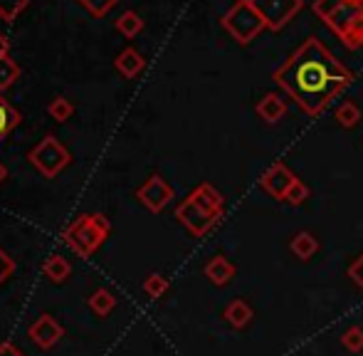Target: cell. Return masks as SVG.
I'll return each instance as SVG.
<instances>
[{
	"label": "cell",
	"mask_w": 363,
	"mask_h": 356,
	"mask_svg": "<svg viewBox=\"0 0 363 356\" xmlns=\"http://www.w3.org/2000/svg\"><path fill=\"white\" fill-rule=\"evenodd\" d=\"M306 198H309V186H306V183H301L299 178H296V183L289 188V193H287V198H284V201H287L289 206L299 208L301 203H306Z\"/></svg>",
	"instance_id": "26"
},
{
	"label": "cell",
	"mask_w": 363,
	"mask_h": 356,
	"mask_svg": "<svg viewBox=\"0 0 363 356\" xmlns=\"http://www.w3.org/2000/svg\"><path fill=\"white\" fill-rule=\"evenodd\" d=\"M114 307H116V297L109 292V289L99 287V289H94V292H91V297H89V309L96 314V317H106V314H109Z\"/></svg>",
	"instance_id": "18"
},
{
	"label": "cell",
	"mask_w": 363,
	"mask_h": 356,
	"mask_svg": "<svg viewBox=\"0 0 363 356\" xmlns=\"http://www.w3.org/2000/svg\"><path fill=\"white\" fill-rule=\"evenodd\" d=\"M8 50H10V43L3 33H0V57H8Z\"/></svg>",
	"instance_id": "31"
},
{
	"label": "cell",
	"mask_w": 363,
	"mask_h": 356,
	"mask_svg": "<svg viewBox=\"0 0 363 356\" xmlns=\"http://www.w3.org/2000/svg\"><path fill=\"white\" fill-rule=\"evenodd\" d=\"M220 25L238 45H250L262 30H267L262 15L255 10V5L250 0H235L228 13L223 15Z\"/></svg>",
	"instance_id": "4"
},
{
	"label": "cell",
	"mask_w": 363,
	"mask_h": 356,
	"mask_svg": "<svg viewBox=\"0 0 363 356\" xmlns=\"http://www.w3.org/2000/svg\"><path fill=\"white\" fill-rule=\"evenodd\" d=\"M114 67L119 69V74H124L126 79H134V77H139V74L144 72L146 60L141 57L139 50L126 48V50H121L119 57L114 60Z\"/></svg>",
	"instance_id": "13"
},
{
	"label": "cell",
	"mask_w": 363,
	"mask_h": 356,
	"mask_svg": "<svg viewBox=\"0 0 363 356\" xmlns=\"http://www.w3.org/2000/svg\"><path fill=\"white\" fill-rule=\"evenodd\" d=\"M223 317L233 329H245L252 322L255 312H252V307H250V302H245V299H233V302L223 309Z\"/></svg>",
	"instance_id": "14"
},
{
	"label": "cell",
	"mask_w": 363,
	"mask_h": 356,
	"mask_svg": "<svg viewBox=\"0 0 363 356\" xmlns=\"http://www.w3.org/2000/svg\"><path fill=\"white\" fill-rule=\"evenodd\" d=\"M294 183H296L294 171H291L284 161H274V164L259 176V188L267 191L272 198H277V201H284V198H287L289 188L294 186Z\"/></svg>",
	"instance_id": "9"
},
{
	"label": "cell",
	"mask_w": 363,
	"mask_h": 356,
	"mask_svg": "<svg viewBox=\"0 0 363 356\" xmlns=\"http://www.w3.org/2000/svg\"><path fill=\"white\" fill-rule=\"evenodd\" d=\"M289 250L294 252V257H299V260L306 262V260H311V257L316 255V250H319V240H316L314 233L301 230V233H296V235L291 238Z\"/></svg>",
	"instance_id": "15"
},
{
	"label": "cell",
	"mask_w": 363,
	"mask_h": 356,
	"mask_svg": "<svg viewBox=\"0 0 363 356\" xmlns=\"http://www.w3.org/2000/svg\"><path fill=\"white\" fill-rule=\"evenodd\" d=\"M20 77V65L10 57H0V91L13 87Z\"/></svg>",
	"instance_id": "21"
},
{
	"label": "cell",
	"mask_w": 363,
	"mask_h": 356,
	"mask_svg": "<svg viewBox=\"0 0 363 356\" xmlns=\"http://www.w3.org/2000/svg\"><path fill=\"white\" fill-rule=\"evenodd\" d=\"M255 111H257V116L264 124H277V121H282V116L287 114V101H284L282 94H277V91H269V94H264L262 99L255 104Z\"/></svg>",
	"instance_id": "11"
},
{
	"label": "cell",
	"mask_w": 363,
	"mask_h": 356,
	"mask_svg": "<svg viewBox=\"0 0 363 356\" xmlns=\"http://www.w3.org/2000/svg\"><path fill=\"white\" fill-rule=\"evenodd\" d=\"M144 292L151 299H161L163 294L168 292V279L163 277V274H158V272L148 274V277L144 279Z\"/></svg>",
	"instance_id": "24"
},
{
	"label": "cell",
	"mask_w": 363,
	"mask_h": 356,
	"mask_svg": "<svg viewBox=\"0 0 363 356\" xmlns=\"http://www.w3.org/2000/svg\"><path fill=\"white\" fill-rule=\"evenodd\" d=\"M311 8L346 48H363V0H314Z\"/></svg>",
	"instance_id": "2"
},
{
	"label": "cell",
	"mask_w": 363,
	"mask_h": 356,
	"mask_svg": "<svg viewBox=\"0 0 363 356\" xmlns=\"http://www.w3.org/2000/svg\"><path fill=\"white\" fill-rule=\"evenodd\" d=\"M0 356H25L23 352H20L15 344H10V342H3L0 344Z\"/></svg>",
	"instance_id": "30"
},
{
	"label": "cell",
	"mask_w": 363,
	"mask_h": 356,
	"mask_svg": "<svg viewBox=\"0 0 363 356\" xmlns=\"http://www.w3.org/2000/svg\"><path fill=\"white\" fill-rule=\"evenodd\" d=\"M334 116H336V124H339L341 129H354V126L363 119V111L356 101H344V104L336 109Z\"/></svg>",
	"instance_id": "19"
},
{
	"label": "cell",
	"mask_w": 363,
	"mask_h": 356,
	"mask_svg": "<svg viewBox=\"0 0 363 356\" xmlns=\"http://www.w3.org/2000/svg\"><path fill=\"white\" fill-rule=\"evenodd\" d=\"M111 233V223L101 213H84L74 218L69 228L65 230V245L74 252L77 257H91Z\"/></svg>",
	"instance_id": "3"
},
{
	"label": "cell",
	"mask_w": 363,
	"mask_h": 356,
	"mask_svg": "<svg viewBox=\"0 0 363 356\" xmlns=\"http://www.w3.org/2000/svg\"><path fill=\"white\" fill-rule=\"evenodd\" d=\"M48 111L55 121H67L69 116L74 114V104L69 99H65V96H55V99L50 101Z\"/></svg>",
	"instance_id": "23"
},
{
	"label": "cell",
	"mask_w": 363,
	"mask_h": 356,
	"mask_svg": "<svg viewBox=\"0 0 363 356\" xmlns=\"http://www.w3.org/2000/svg\"><path fill=\"white\" fill-rule=\"evenodd\" d=\"M79 3L84 5L94 18H104V15L109 13L116 3H121V0H79Z\"/></svg>",
	"instance_id": "27"
},
{
	"label": "cell",
	"mask_w": 363,
	"mask_h": 356,
	"mask_svg": "<svg viewBox=\"0 0 363 356\" xmlns=\"http://www.w3.org/2000/svg\"><path fill=\"white\" fill-rule=\"evenodd\" d=\"M15 272V260L5 250H0V284Z\"/></svg>",
	"instance_id": "29"
},
{
	"label": "cell",
	"mask_w": 363,
	"mask_h": 356,
	"mask_svg": "<svg viewBox=\"0 0 363 356\" xmlns=\"http://www.w3.org/2000/svg\"><path fill=\"white\" fill-rule=\"evenodd\" d=\"M28 337H30V342H33L35 347L52 349L55 344H57L60 339L65 337V329H62V324H60L55 317H50V314H40V317L35 319L33 324H30Z\"/></svg>",
	"instance_id": "10"
},
{
	"label": "cell",
	"mask_w": 363,
	"mask_h": 356,
	"mask_svg": "<svg viewBox=\"0 0 363 356\" xmlns=\"http://www.w3.org/2000/svg\"><path fill=\"white\" fill-rule=\"evenodd\" d=\"M176 218H178V223H181V226L186 228L188 233H191L193 238H206L208 233H211L213 228L218 226V221L223 216H218V213L208 211L206 206H201V203H198L196 198H193L191 193H188L186 201L178 203Z\"/></svg>",
	"instance_id": "6"
},
{
	"label": "cell",
	"mask_w": 363,
	"mask_h": 356,
	"mask_svg": "<svg viewBox=\"0 0 363 356\" xmlns=\"http://www.w3.org/2000/svg\"><path fill=\"white\" fill-rule=\"evenodd\" d=\"M272 79L306 116H321L341 91L354 84V72L319 38H306L287 62L274 69Z\"/></svg>",
	"instance_id": "1"
},
{
	"label": "cell",
	"mask_w": 363,
	"mask_h": 356,
	"mask_svg": "<svg viewBox=\"0 0 363 356\" xmlns=\"http://www.w3.org/2000/svg\"><path fill=\"white\" fill-rule=\"evenodd\" d=\"M30 0H0V20L5 23H13L25 8H28Z\"/></svg>",
	"instance_id": "25"
},
{
	"label": "cell",
	"mask_w": 363,
	"mask_h": 356,
	"mask_svg": "<svg viewBox=\"0 0 363 356\" xmlns=\"http://www.w3.org/2000/svg\"><path fill=\"white\" fill-rule=\"evenodd\" d=\"M28 161L35 166V169L40 171L45 178H55L60 176L65 169L69 166V161H72V156H69V151L62 146V141L55 139L52 134H48L43 141H40L38 146H35L33 151L28 154Z\"/></svg>",
	"instance_id": "5"
},
{
	"label": "cell",
	"mask_w": 363,
	"mask_h": 356,
	"mask_svg": "<svg viewBox=\"0 0 363 356\" xmlns=\"http://www.w3.org/2000/svg\"><path fill=\"white\" fill-rule=\"evenodd\" d=\"M259 15H262L267 30H282L289 25L304 8V0H250Z\"/></svg>",
	"instance_id": "7"
},
{
	"label": "cell",
	"mask_w": 363,
	"mask_h": 356,
	"mask_svg": "<svg viewBox=\"0 0 363 356\" xmlns=\"http://www.w3.org/2000/svg\"><path fill=\"white\" fill-rule=\"evenodd\" d=\"M116 30H119L124 38L131 40L144 30V20H141V15L134 13V10H126V13H121L119 18H116Z\"/></svg>",
	"instance_id": "20"
},
{
	"label": "cell",
	"mask_w": 363,
	"mask_h": 356,
	"mask_svg": "<svg viewBox=\"0 0 363 356\" xmlns=\"http://www.w3.org/2000/svg\"><path fill=\"white\" fill-rule=\"evenodd\" d=\"M43 272H45V277H48L50 282L62 284L65 279L69 277V272H72V265H69L62 255H52V257H48V262L43 265Z\"/></svg>",
	"instance_id": "16"
},
{
	"label": "cell",
	"mask_w": 363,
	"mask_h": 356,
	"mask_svg": "<svg viewBox=\"0 0 363 356\" xmlns=\"http://www.w3.org/2000/svg\"><path fill=\"white\" fill-rule=\"evenodd\" d=\"M5 178H8V169H5V166H3V164H0V183H3V181H5Z\"/></svg>",
	"instance_id": "32"
},
{
	"label": "cell",
	"mask_w": 363,
	"mask_h": 356,
	"mask_svg": "<svg viewBox=\"0 0 363 356\" xmlns=\"http://www.w3.org/2000/svg\"><path fill=\"white\" fill-rule=\"evenodd\" d=\"M173 196H176V193H173V186L158 174L148 176L144 186L136 191V198H139L151 213H161L163 208L173 201Z\"/></svg>",
	"instance_id": "8"
},
{
	"label": "cell",
	"mask_w": 363,
	"mask_h": 356,
	"mask_svg": "<svg viewBox=\"0 0 363 356\" xmlns=\"http://www.w3.org/2000/svg\"><path fill=\"white\" fill-rule=\"evenodd\" d=\"M346 274H349V279L356 284V287L363 289V252L356 257L354 262H351L349 267H346Z\"/></svg>",
	"instance_id": "28"
},
{
	"label": "cell",
	"mask_w": 363,
	"mask_h": 356,
	"mask_svg": "<svg viewBox=\"0 0 363 356\" xmlns=\"http://www.w3.org/2000/svg\"><path fill=\"white\" fill-rule=\"evenodd\" d=\"M203 272H206V277L211 279L216 287H225V284L233 282L235 265L225 255H213L211 260L206 262V269H203Z\"/></svg>",
	"instance_id": "12"
},
{
	"label": "cell",
	"mask_w": 363,
	"mask_h": 356,
	"mask_svg": "<svg viewBox=\"0 0 363 356\" xmlns=\"http://www.w3.org/2000/svg\"><path fill=\"white\" fill-rule=\"evenodd\" d=\"M18 124H20V111L15 109L3 96V91H0V141H3V136H8Z\"/></svg>",
	"instance_id": "17"
},
{
	"label": "cell",
	"mask_w": 363,
	"mask_h": 356,
	"mask_svg": "<svg viewBox=\"0 0 363 356\" xmlns=\"http://www.w3.org/2000/svg\"><path fill=\"white\" fill-rule=\"evenodd\" d=\"M341 347L351 354H359L363 352V327H349L344 334H341Z\"/></svg>",
	"instance_id": "22"
}]
</instances>
